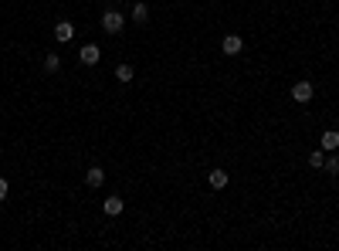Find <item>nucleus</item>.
I'll return each mask as SVG.
<instances>
[{
  "mask_svg": "<svg viewBox=\"0 0 339 251\" xmlns=\"http://www.w3.org/2000/svg\"><path fill=\"white\" fill-rule=\"evenodd\" d=\"M102 27H105L109 34H119V31L125 27V17L119 11H105V14H102Z\"/></svg>",
  "mask_w": 339,
  "mask_h": 251,
  "instance_id": "1",
  "label": "nucleus"
},
{
  "mask_svg": "<svg viewBox=\"0 0 339 251\" xmlns=\"http://www.w3.org/2000/svg\"><path fill=\"white\" fill-rule=\"evenodd\" d=\"M312 95H316V92H312V81H295V85H292V99L299 105L312 102Z\"/></svg>",
  "mask_w": 339,
  "mask_h": 251,
  "instance_id": "2",
  "label": "nucleus"
},
{
  "mask_svg": "<svg viewBox=\"0 0 339 251\" xmlns=\"http://www.w3.org/2000/svg\"><path fill=\"white\" fill-rule=\"evenodd\" d=\"M122 207H125L122 197H105V200H102V211H105L109 217H119L122 214Z\"/></svg>",
  "mask_w": 339,
  "mask_h": 251,
  "instance_id": "3",
  "label": "nucleus"
},
{
  "mask_svg": "<svg viewBox=\"0 0 339 251\" xmlns=\"http://www.w3.org/2000/svg\"><path fill=\"white\" fill-rule=\"evenodd\" d=\"M78 58H81V65H99L102 51H99V45H85V48L78 51Z\"/></svg>",
  "mask_w": 339,
  "mask_h": 251,
  "instance_id": "4",
  "label": "nucleus"
},
{
  "mask_svg": "<svg viewBox=\"0 0 339 251\" xmlns=\"http://www.w3.org/2000/svg\"><path fill=\"white\" fill-rule=\"evenodd\" d=\"M319 146L326 149V153H336V146H339V133H336V129H326V133H322V139H319Z\"/></svg>",
  "mask_w": 339,
  "mask_h": 251,
  "instance_id": "5",
  "label": "nucleus"
},
{
  "mask_svg": "<svg viewBox=\"0 0 339 251\" xmlns=\"http://www.w3.org/2000/svg\"><path fill=\"white\" fill-rule=\"evenodd\" d=\"M221 48H224V55H241V48H244V41L237 34H227L224 41H221Z\"/></svg>",
  "mask_w": 339,
  "mask_h": 251,
  "instance_id": "6",
  "label": "nucleus"
},
{
  "mask_svg": "<svg viewBox=\"0 0 339 251\" xmlns=\"http://www.w3.org/2000/svg\"><path fill=\"white\" fill-rule=\"evenodd\" d=\"M71 34H75V27H71V21H58L55 24V37L65 45V41H71Z\"/></svg>",
  "mask_w": 339,
  "mask_h": 251,
  "instance_id": "7",
  "label": "nucleus"
},
{
  "mask_svg": "<svg viewBox=\"0 0 339 251\" xmlns=\"http://www.w3.org/2000/svg\"><path fill=\"white\" fill-rule=\"evenodd\" d=\"M85 183H89V187H102V183H105V170H102V166H89Z\"/></svg>",
  "mask_w": 339,
  "mask_h": 251,
  "instance_id": "8",
  "label": "nucleus"
},
{
  "mask_svg": "<svg viewBox=\"0 0 339 251\" xmlns=\"http://www.w3.org/2000/svg\"><path fill=\"white\" fill-rule=\"evenodd\" d=\"M207 180H210V187H214V190H224L231 177H227L224 170H210V177H207Z\"/></svg>",
  "mask_w": 339,
  "mask_h": 251,
  "instance_id": "9",
  "label": "nucleus"
},
{
  "mask_svg": "<svg viewBox=\"0 0 339 251\" xmlns=\"http://www.w3.org/2000/svg\"><path fill=\"white\" fill-rule=\"evenodd\" d=\"M115 78L125 85V81H133V78H136V68H133V65H115Z\"/></svg>",
  "mask_w": 339,
  "mask_h": 251,
  "instance_id": "10",
  "label": "nucleus"
},
{
  "mask_svg": "<svg viewBox=\"0 0 339 251\" xmlns=\"http://www.w3.org/2000/svg\"><path fill=\"white\" fill-rule=\"evenodd\" d=\"M146 17H149V7H146V4H136V7H133V21L136 24H146Z\"/></svg>",
  "mask_w": 339,
  "mask_h": 251,
  "instance_id": "11",
  "label": "nucleus"
},
{
  "mask_svg": "<svg viewBox=\"0 0 339 251\" xmlns=\"http://www.w3.org/2000/svg\"><path fill=\"white\" fill-rule=\"evenodd\" d=\"M58 68H61V58H58V55H45V71H48V75H55Z\"/></svg>",
  "mask_w": 339,
  "mask_h": 251,
  "instance_id": "12",
  "label": "nucleus"
},
{
  "mask_svg": "<svg viewBox=\"0 0 339 251\" xmlns=\"http://www.w3.org/2000/svg\"><path fill=\"white\" fill-rule=\"evenodd\" d=\"M322 163H326V149H316V153H309V166H322Z\"/></svg>",
  "mask_w": 339,
  "mask_h": 251,
  "instance_id": "13",
  "label": "nucleus"
},
{
  "mask_svg": "<svg viewBox=\"0 0 339 251\" xmlns=\"http://www.w3.org/2000/svg\"><path fill=\"white\" fill-rule=\"evenodd\" d=\"M322 166H326V170L332 173V177H336V173H339V156H336V153H329V156H326V163H322Z\"/></svg>",
  "mask_w": 339,
  "mask_h": 251,
  "instance_id": "14",
  "label": "nucleus"
},
{
  "mask_svg": "<svg viewBox=\"0 0 339 251\" xmlns=\"http://www.w3.org/2000/svg\"><path fill=\"white\" fill-rule=\"evenodd\" d=\"M4 197H7V180L0 177V200H4Z\"/></svg>",
  "mask_w": 339,
  "mask_h": 251,
  "instance_id": "15",
  "label": "nucleus"
}]
</instances>
